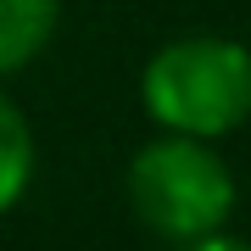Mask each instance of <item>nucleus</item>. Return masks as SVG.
Masks as SVG:
<instances>
[{"label":"nucleus","instance_id":"obj_1","mask_svg":"<svg viewBox=\"0 0 251 251\" xmlns=\"http://www.w3.org/2000/svg\"><path fill=\"white\" fill-rule=\"evenodd\" d=\"M140 100L168 134L224 140L251 117V50L218 34L173 39L145 62Z\"/></svg>","mask_w":251,"mask_h":251},{"label":"nucleus","instance_id":"obj_2","mask_svg":"<svg viewBox=\"0 0 251 251\" xmlns=\"http://www.w3.org/2000/svg\"><path fill=\"white\" fill-rule=\"evenodd\" d=\"M128 201H134L140 224L162 240H206L229 224L234 212V173L212 140L196 134H162L140 145L128 162Z\"/></svg>","mask_w":251,"mask_h":251},{"label":"nucleus","instance_id":"obj_3","mask_svg":"<svg viewBox=\"0 0 251 251\" xmlns=\"http://www.w3.org/2000/svg\"><path fill=\"white\" fill-rule=\"evenodd\" d=\"M56 17H62V0H0V78L23 73L50 45Z\"/></svg>","mask_w":251,"mask_h":251},{"label":"nucleus","instance_id":"obj_4","mask_svg":"<svg viewBox=\"0 0 251 251\" xmlns=\"http://www.w3.org/2000/svg\"><path fill=\"white\" fill-rule=\"evenodd\" d=\"M28 179H34V128H28L23 106L0 95V212L23 201Z\"/></svg>","mask_w":251,"mask_h":251},{"label":"nucleus","instance_id":"obj_5","mask_svg":"<svg viewBox=\"0 0 251 251\" xmlns=\"http://www.w3.org/2000/svg\"><path fill=\"white\" fill-rule=\"evenodd\" d=\"M184 251H251L246 240H234V234H224V229H218V234H206V240H190Z\"/></svg>","mask_w":251,"mask_h":251}]
</instances>
